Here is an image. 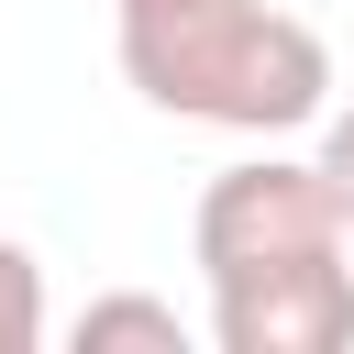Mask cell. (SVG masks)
<instances>
[{"instance_id": "6da1fadb", "label": "cell", "mask_w": 354, "mask_h": 354, "mask_svg": "<svg viewBox=\"0 0 354 354\" xmlns=\"http://www.w3.org/2000/svg\"><path fill=\"white\" fill-rule=\"evenodd\" d=\"M199 277H210V343L221 354H343L354 343V221L332 210L321 166L243 155L199 188Z\"/></svg>"}, {"instance_id": "3957f363", "label": "cell", "mask_w": 354, "mask_h": 354, "mask_svg": "<svg viewBox=\"0 0 354 354\" xmlns=\"http://www.w3.org/2000/svg\"><path fill=\"white\" fill-rule=\"evenodd\" d=\"M111 343H155V354H188V321L177 299H144V288H111L77 310V354H111Z\"/></svg>"}, {"instance_id": "5b68a950", "label": "cell", "mask_w": 354, "mask_h": 354, "mask_svg": "<svg viewBox=\"0 0 354 354\" xmlns=\"http://www.w3.org/2000/svg\"><path fill=\"white\" fill-rule=\"evenodd\" d=\"M310 166H321V188H332V210L354 221V100H343V111H321V155H310Z\"/></svg>"}, {"instance_id": "277c9868", "label": "cell", "mask_w": 354, "mask_h": 354, "mask_svg": "<svg viewBox=\"0 0 354 354\" xmlns=\"http://www.w3.org/2000/svg\"><path fill=\"white\" fill-rule=\"evenodd\" d=\"M44 343V266L0 232V354H33Z\"/></svg>"}, {"instance_id": "7a4b0ae2", "label": "cell", "mask_w": 354, "mask_h": 354, "mask_svg": "<svg viewBox=\"0 0 354 354\" xmlns=\"http://www.w3.org/2000/svg\"><path fill=\"white\" fill-rule=\"evenodd\" d=\"M111 44L166 122L299 133L332 111V44L277 0H111Z\"/></svg>"}]
</instances>
